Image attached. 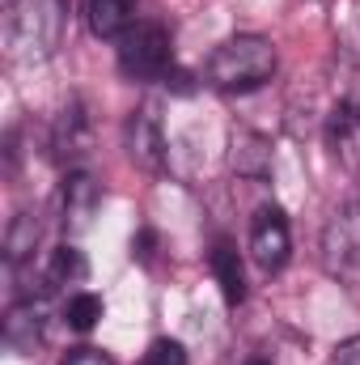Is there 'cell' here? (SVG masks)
Listing matches in <instances>:
<instances>
[{"mask_svg": "<svg viewBox=\"0 0 360 365\" xmlns=\"http://www.w3.org/2000/svg\"><path fill=\"white\" fill-rule=\"evenodd\" d=\"M275 47H271L263 34H238V38H225L212 56H208V86L221 93H250L259 86H268L275 77Z\"/></svg>", "mask_w": 360, "mask_h": 365, "instance_id": "1", "label": "cell"}, {"mask_svg": "<svg viewBox=\"0 0 360 365\" xmlns=\"http://www.w3.org/2000/svg\"><path fill=\"white\" fill-rule=\"evenodd\" d=\"M68 30V0H17L9 9V51L26 64L51 60Z\"/></svg>", "mask_w": 360, "mask_h": 365, "instance_id": "2", "label": "cell"}, {"mask_svg": "<svg viewBox=\"0 0 360 365\" xmlns=\"http://www.w3.org/2000/svg\"><path fill=\"white\" fill-rule=\"evenodd\" d=\"M119 47V68L132 81H162L174 64V47H170V30L157 21H136L132 30H123L115 38Z\"/></svg>", "mask_w": 360, "mask_h": 365, "instance_id": "3", "label": "cell"}, {"mask_svg": "<svg viewBox=\"0 0 360 365\" xmlns=\"http://www.w3.org/2000/svg\"><path fill=\"white\" fill-rule=\"evenodd\" d=\"M322 268L344 284H360V204H344L331 212L322 230Z\"/></svg>", "mask_w": 360, "mask_h": 365, "instance_id": "4", "label": "cell"}, {"mask_svg": "<svg viewBox=\"0 0 360 365\" xmlns=\"http://www.w3.org/2000/svg\"><path fill=\"white\" fill-rule=\"evenodd\" d=\"M288 251H292V234H288V221L280 208H259L255 221H250V255L263 272H280L288 264Z\"/></svg>", "mask_w": 360, "mask_h": 365, "instance_id": "5", "label": "cell"}, {"mask_svg": "<svg viewBox=\"0 0 360 365\" xmlns=\"http://www.w3.org/2000/svg\"><path fill=\"white\" fill-rule=\"evenodd\" d=\"M43 331H47V302L43 297H21L17 306H9L4 344L13 353H34V344H43Z\"/></svg>", "mask_w": 360, "mask_h": 365, "instance_id": "6", "label": "cell"}, {"mask_svg": "<svg viewBox=\"0 0 360 365\" xmlns=\"http://www.w3.org/2000/svg\"><path fill=\"white\" fill-rule=\"evenodd\" d=\"M60 204H64V225H68L73 234H81V230H90L93 212H97V204H102V187H97L93 175L73 170V175L64 179V195H60Z\"/></svg>", "mask_w": 360, "mask_h": 365, "instance_id": "7", "label": "cell"}, {"mask_svg": "<svg viewBox=\"0 0 360 365\" xmlns=\"http://www.w3.org/2000/svg\"><path fill=\"white\" fill-rule=\"evenodd\" d=\"M90 145V119H85V106L73 98L60 115H55V132H51V149L60 162H77Z\"/></svg>", "mask_w": 360, "mask_h": 365, "instance_id": "8", "label": "cell"}, {"mask_svg": "<svg viewBox=\"0 0 360 365\" xmlns=\"http://www.w3.org/2000/svg\"><path fill=\"white\" fill-rule=\"evenodd\" d=\"M85 17L97 38H119L123 30H132L140 21L136 0H85Z\"/></svg>", "mask_w": 360, "mask_h": 365, "instance_id": "9", "label": "cell"}, {"mask_svg": "<svg viewBox=\"0 0 360 365\" xmlns=\"http://www.w3.org/2000/svg\"><path fill=\"white\" fill-rule=\"evenodd\" d=\"M127 149H132V158H136L140 166H149V170H157V166H162V128H157L153 106H144V110H136V115H132Z\"/></svg>", "mask_w": 360, "mask_h": 365, "instance_id": "10", "label": "cell"}, {"mask_svg": "<svg viewBox=\"0 0 360 365\" xmlns=\"http://www.w3.org/2000/svg\"><path fill=\"white\" fill-rule=\"evenodd\" d=\"M212 276H216V284H221V293H225L229 306H238V302L246 297L242 255H238V247H233L229 238H216V247H212Z\"/></svg>", "mask_w": 360, "mask_h": 365, "instance_id": "11", "label": "cell"}, {"mask_svg": "<svg viewBox=\"0 0 360 365\" xmlns=\"http://www.w3.org/2000/svg\"><path fill=\"white\" fill-rule=\"evenodd\" d=\"M34 247H38V217L34 212H17L9 221V234H4V259L21 264V259L34 255Z\"/></svg>", "mask_w": 360, "mask_h": 365, "instance_id": "12", "label": "cell"}, {"mask_svg": "<svg viewBox=\"0 0 360 365\" xmlns=\"http://www.w3.org/2000/svg\"><path fill=\"white\" fill-rule=\"evenodd\" d=\"M90 276V264H85V255L77 251V247H55L51 251V264H47V289H55V284H81Z\"/></svg>", "mask_w": 360, "mask_h": 365, "instance_id": "13", "label": "cell"}, {"mask_svg": "<svg viewBox=\"0 0 360 365\" xmlns=\"http://www.w3.org/2000/svg\"><path fill=\"white\" fill-rule=\"evenodd\" d=\"M102 297L97 293H73L68 297V306H64V323L73 327V331H93L97 327V319H102Z\"/></svg>", "mask_w": 360, "mask_h": 365, "instance_id": "14", "label": "cell"}, {"mask_svg": "<svg viewBox=\"0 0 360 365\" xmlns=\"http://www.w3.org/2000/svg\"><path fill=\"white\" fill-rule=\"evenodd\" d=\"M140 365H186V349H182L179 340L162 336V340L149 344V353L140 357Z\"/></svg>", "mask_w": 360, "mask_h": 365, "instance_id": "15", "label": "cell"}, {"mask_svg": "<svg viewBox=\"0 0 360 365\" xmlns=\"http://www.w3.org/2000/svg\"><path fill=\"white\" fill-rule=\"evenodd\" d=\"M64 365H115L102 349H73L68 357H64Z\"/></svg>", "mask_w": 360, "mask_h": 365, "instance_id": "16", "label": "cell"}, {"mask_svg": "<svg viewBox=\"0 0 360 365\" xmlns=\"http://www.w3.org/2000/svg\"><path fill=\"white\" fill-rule=\"evenodd\" d=\"M331 365H360V336H352V340H344V344L335 349V357H331Z\"/></svg>", "mask_w": 360, "mask_h": 365, "instance_id": "17", "label": "cell"}, {"mask_svg": "<svg viewBox=\"0 0 360 365\" xmlns=\"http://www.w3.org/2000/svg\"><path fill=\"white\" fill-rule=\"evenodd\" d=\"M246 365H271V361H263V357H255V361H246Z\"/></svg>", "mask_w": 360, "mask_h": 365, "instance_id": "18", "label": "cell"}, {"mask_svg": "<svg viewBox=\"0 0 360 365\" xmlns=\"http://www.w3.org/2000/svg\"><path fill=\"white\" fill-rule=\"evenodd\" d=\"M4 9H17V0H4Z\"/></svg>", "mask_w": 360, "mask_h": 365, "instance_id": "19", "label": "cell"}, {"mask_svg": "<svg viewBox=\"0 0 360 365\" xmlns=\"http://www.w3.org/2000/svg\"><path fill=\"white\" fill-rule=\"evenodd\" d=\"M356 110H360V106H356Z\"/></svg>", "mask_w": 360, "mask_h": 365, "instance_id": "20", "label": "cell"}]
</instances>
